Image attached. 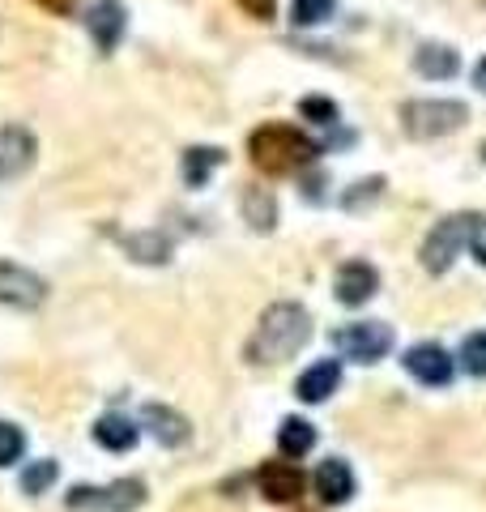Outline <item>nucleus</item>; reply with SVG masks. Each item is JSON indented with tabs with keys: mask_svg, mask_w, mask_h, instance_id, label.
I'll return each mask as SVG.
<instances>
[{
	"mask_svg": "<svg viewBox=\"0 0 486 512\" xmlns=\"http://www.w3.org/2000/svg\"><path fill=\"white\" fill-rule=\"evenodd\" d=\"M307 338H312V316H307V308L286 299V303L265 308V316L256 320L243 355H248V363H256V367H273V363H286L290 355H299L307 346Z\"/></svg>",
	"mask_w": 486,
	"mask_h": 512,
	"instance_id": "obj_1",
	"label": "nucleus"
},
{
	"mask_svg": "<svg viewBox=\"0 0 486 512\" xmlns=\"http://www.w3.org/2000/svg\"><path fill=\"white\" fill-rule=\"evenodd\" d=\"M248 154L265 175H295V171L316 163L320 146L290 124H265L248 137Z\"/></svg>",
	"mask_w": 486,
	"mask_h": 512,
	"instance_id": "obj_2",
	"label": "nucleus"
},
{
	"mask_svg": "<svg viewBox=\"0 0 486 512\" xmlns=\"http://www.w3.org/2000/svg\"><path fill=\"white\" fill-rule=\"evenodd\" d=\"M469 120V107L457 99H414L401 107V128L405 137L414 141H435V137H448Z\"/></svg>",
	"mask_w": 486,
	"mask_h": 512,
	"instance_id": "obj_3",
	"label": "nucleus"
},
{
	"mask_svg": "<svg viewBox=\"0 0 486 512\" xmlns=\"http://www.w3.org/2000/svg\"><path fill=\"white\" fill-rule=\"evenodd\" d=\"M150 491H145L141 478H116V483H103V487H73L64 495V508L69 512H137Z\"/></svg>",
	"mask_w": 486,
	"mask_h": 512,
	"instance_id": "obj_4",
	"label": "nucleus"
},
{
	"mask_svg": "<svg viewBox=\"0 0 486 512\" xmlns=\"http://www.w3.org/2000/svg\"><path fill=\"white\" fill-rule=\"evenodd\" d=\"M333 346L354 363H376L393 350V329L380 320H354V325H342L333 333Z\"/></svg>",
	"mask_w": 486,
	"mask_h": 512,
	"instance_id": "obj_5",
	"label": "nucleus"
},
{
	"mask_svg": "<svg viewBox=\"0 0 486 512\" xmlns=\"http://www.w3.org/2000/svg\"><path fill=\"white\" fill-rule=\"evenodd\" d=\"M0 303H5V308H18V312H35L47 303V282L35 274V269L0 261Z\"/></svg>",
	"mask_w": 486,
	"mask_h": 512,
	"instance_id": "obj_6",
	"label": "nucleus"
},
{
	"mask_svg": "<svg viewBox=\"0 0 486 512\" xmlns=\"http://www.w3.org/2000/svg\"><path fill=\"white\" fill-rule=\"evenodd\" d=\"M461 248H465V222H461V214L435 222L431 235L423 239V269H427V274H448Z\"/></svg>",
	"mask_w": 486,
	"mask_h": 512,
	"instance_id": "obj_7",
	"label": "nucleus"
},
{
	"mask_svg": "<svg viewBox=\"0 0 486 512\" xmlns=\"http://www.w3.org/2000/svg\"><path fill=\"white\" fill-rule=\"evenodd\" d=\"M86 30H90L94 47H99L103 56H111L120 47L124 30H128V9L120 5V0H94V5L86 9Z\"/></svg>",
	"mask_w": 486,
	"mask_h": 512,
	"instance_id": "obj_8",
	"label": "nucleus"
},
{
	"mask_svg": "<svg viewBox=\"0 0 486 512\" xmlns=\"http://www.w3.org/2000/svg\"><path fill=\"white\" fill-rule=\"evenodd\" d=\"M35 154H39V146H35V137H30V128H22V124L0 128V184L26 175L35 167Z\"/></svg>",
	"mask_w": 486,
	"mask_h": 512,
	"instance_id": "obj_9",
	"label": "nucleus"
},
{
	"mask_svg": "<svg viewBox=\"0 0 486 512\" xmlns=\"http://www.w3.org/2000/svg\"><path fill=\"white\" fill-rule=\"evenodd\" d=\"M256 487H261L269 504H295L307 487V478L295 461H265L261 474H256Z\"/></svg>",
	"mask_w": 486,
	"mask_h": 512,
	"instance_id": "obj_10",
	"label": "nucleus"
},
{
	"mask_svg": "<svg viewBox=\"0 0 486 512\" xmlns=\"http://www.w3.org/2000/svg\"><path fill=\"white\" fill-rule=\"evenodd\" d=\"M405 372H410L418 384H448L452 380V355L444 346H435V342H418L405 350Z\"/></svg>",
	"mask_w": 486,
	"mask_h": 512,
	"instance_id": "obj_11",
	"label": "nucleus"
},
{
	"mask_svg": "<svg viewBox=\"0 0 486 512\" xmlns=\"http://www.w3.org/2000/svg\"><path fill=\"white\" fill-rule=\"evenodd\" d=\"M333 291H337V299H342L346 308H359V303H367L371 295L380 291V274H376V265H367V261H346L342 269H337Z\"/></svg>",
	"mask_w": 486,
	"mask_h": 512,
	"instance_id": "obj_12",
	"label": "nucleus"
},
{
	"mask_svg": "<svg viewBox=\"0 0 486 512\" xmlns=\"http://www.w3.org/2000/svg\"><path fill=\"white\" fill-rule=\"evenodd\" d=\"M337 384H342V363H337V359H320V363H312L299 376L295 393H299V402L320 406V402H329V397L337 393Z\"/></svg>",
	"mask_w": 486,
	"mask_h": 512,
	"instance_id": "obj_13",
	"label": "nucleus"
},
{
	"mask_svg": "<svg viewBox=\"0 0 486 512\" xmlns=\"http://www.w3.org/2000/svg\"><path fill=\"white\" fill-rule=\"evenodd\" d=\"M141 419H145V427H150V436L158 440V444H167V448H180V444H188V436H192V423L184 419L180 410H171V406H145L141 410Z\"/></svg>",
	"mask_w": 486,
	"mask_h": 512,
	"instance_id": "obj_14",
	"label": "nucleus"
},
{
	"mask_svg": "<svg viewBox=\"0 0 486 512\" xmlns=\"http://www.w3.org/2000/svg\"><path fill=\"white\" fill-rule=\"evenodd\" d=\"M316 495L324 504H346L350 495H354V474L342 457H329V461H320V470H316Z\"/></svg>",
	"mask_w": 486,
	"mask_h": 512,
	"instance_id": "obj_15",
	"label": "nucleus"
},
{
	"mask_svg": "<svg viewBox=\"0 0 486 512\" xmlns=\"http://www.w3.org/2000/svg\"><path fill=\"white\" fill-rule=\"evenodd\" d=\"M120 248L133 256L137 265H167L171 261V239L162 231H128V235H120Z\"/></svg>",
	"mask_w": 486,
	"mask_h": 512,
	"instance_id": "obj_16",
	"label": "nucleus"
},
{
	"mask_svg": "<svg viewBox=\"0 0 486 512\" xmlns=\"http://www.w3.org/2000/svg\"><path fill=\"white\" fill-rule=\"evenodd\" d=\"M94 440H99L107 453H133L141 431L133 419H124V414H103V419L94 423Z\"/></svg>",
	"mask_w": 486,
	"mask_h": 512,
	"instance_id": "obj_17",
	"label": "nucleus"
},
{
	"mask_svg": "<svg viewBox=\"0 0 486 512\" xmlns=\"http://www.w3.org/2000/svg\"><path fill=\"white\" fill-rule=\"evenodd\" d=\"M243 218H248L252 231H273V222H278V201H273V192L261 188V184H248L243 188Z\"/></svg>",
	"mask_w": 486,
	"mask_h": 512,
	"instance_id": "obj_18",
	"label": "nucleus"
},
{
	"mask_svg": "<svg viewBox=\"0 0 486 512\" xmlns=\"http://www.w3.org/2000/svg\"><path fill=\"white\" fill-rule=\"evenodd\" d=\"M222 163H226V154L214 150V146H192V150H184V184L188 188H205L209 175H214Z\"/></svg>",
	"mask_w": 486,
	"mask_h": 512,
	"instance_id": "obj_19",
	"label": "nucleus"
},
{
	"mask_svg": "<svg viewBox=\"0 0 486 512\" xmlns=\"http://www.w3.org/2000/svg\"><path fill=\"white\" fill-rule=\"evenodd\" d=\"M414 69L423 73V77H452L461 69V60H457V52H452V47H444V43H423L414 52Z\"/></svg>",
	"mask_w": 486,
	"mask_h": 512,
	"instance_id": "obj_20",
	"label": "nucleus"
},
{
	"mask_svg": "<svg viewBox=\"0 0 486 512\" xmlns=\"http://www.w3.org/2000/svg\"><path fill=\"white\" fill-rule=\"evenodd\" d=\"M278 448H282V457H303V453H312V448H316V427L307 423V419H282V427H278Z\"/></svg>",
	"mask_w": 486,
	"mask_h": 512,
	"instance_id": "obj_21",
	"label": "nucleus"
},
{
	"mask_svg": "<svg viewBox=\"0 0 486 512\" xmlns=\"http://www.w3.org/2000/svg\"><path fill=\"white\" fill-rule=\"evenodd\" d=\"M60 478V461L43 457V461H30V466L22 470V491L26 495H47V487H56Z\"/></svg>",
	"mask_w": 486,
	"mask_h": 512,
	"instance_id": "obj_22",
	"label": "nucleus"
},
{
	"mask_svg": "<svg viewBox=\"0 0 486 512\" xmlns=\"http://www.w3.org/2000/svg\"><path fill=\"white\" fill-rule=\"evenodd\" d=\"M333 9H337V0H295V5H290V22L295 26H320V22L333 18Z\"/></svg>",
	"mask_w": 486,
	"mask_h": 512,
	"instance_id": "obj_23",
	"label": "nucleus"
},
{
	"mask_svg": "<svg viewBox=\"0 0 486 512\" xmlns=\"http://www.w3.org/2000/svg\"><path fill=\"white\" fill-rule=\"evenodd\" d=\"M22 453H26V431L13 423H0V470L22 461Z\"/></svg>",
	"mask_w": 486,
	"mask_h": 512,
	"instance_id": "obj_24",
	"label": "nucleus"
},
{
	"mask_svg": "<svg viewBox=\"0 0 486 512\" xmlns=\"http://www.w3.org/2000/svg\"><path fill=\"white\" fill-rule=\"evenodd\" d=\"M461 367L469 376H486V333H469L461 346Z\"/></svg>",
	"mask_w": 486,
	"mask_h": 512,
	"instance_id": "obj_25",
	"label": "nucleus"
},
{
	"mask_svg": "<svg viewBox=\"0 0 486 512\" xmlns=\"http://www.w3.org/2000/svg\"><path fill=\"white\" fill-rule=\"evenodd\" d=\"M465 222V248L486 265V214H461Z\"/></svg>",
	"mask_w": 486,
	"mask_h": 512,
	"instance_id": "obj_26",
	"label": "nucleus"
},
{
	"mask_svg": "<svg viewBox=\"0 0 486 512\" xmlns=\"http://www.w3.org/2000/svg\"><path fill=\"white\" fill-rule=\"evenodd\" d=\"M380 192H384V180H380V175H371V180L354 184V192H346V197H342V205H346V210H363V205L380 201Z\"/></svg>",
	"mask_w": 486,
	"mask_h": 512,
	"instance_id": "obj_27",
	"label": "nucleus"
},
{
	"mask_svg": "<svg viewBox=\"0 0 486 512\" xmlns=\"http://www.w3.org/2000/svg\"><path fill=\"white\" fill-rule=\"evenodd\" d=\"M299 116L312 120V124H333L337 120V103L333 99H303L299 103Z\"/></svg>",
	"mask_w": 486,
	"mask_h": 512,
	"instance_id": "obj_28",
	"label": "nucleus"
},
{
	"mask_svg": "<svg viewBox=\"0 0 486 512\" xmlns=\"http://www.w3.org/2000/svg\"><path fill=\"white\" fill-rule=\"evenodd\" d=\"M243 9L252 13V18H273V0H239Z\"/></svg>",
	"mask_w": 486,
	"mask_h": 512,
	"instance_id": "obj_29",
	"label": "nucleus"
},
{
	"mask_svg": "<svg viewBox=\"0 0 486 512\" xmlns=\"http://www.w3.org/2000/svg\"><path fill=\"white\" fill-rule=\"evenodd\" d=\"M35 5L52 9V13H73V9H77V0H35Z\"/></svg>",
	"mask_w": 486,
	"mask_h": 512,
	"instance_id": "obj_30",
	"label": "nucleus"
},
{
	"mask_svg": "<svg viewBox=\"0 0 486 512\" xmlns=\"http://www.w3.org/2000/svg\"><path fill=\"white\" fill-rule=\"evenodd\" d=\"M474 82L486 90V60H478V69H474Z\"/></svg>",
	"mask_w": 486,
	"mask_h": 512,
	"instance_id": "obj_31",
	"label": "nucleus"
},
{
	"mask_svg": "<svg viewBox=\"0 0 486 512\" xmlns=\"http://www.w3.org/2000/svg\"><path fill=\"white\" fill-rule=\"evenodd\" d=\"M478 154H482V163H486V141H482V146H478Z\"/></svg>",
	"mask_w": 486,
	"mask_h": 512,
	"instance_id": "obj_32",
	"label": "nucleus"
}]
</instances>
